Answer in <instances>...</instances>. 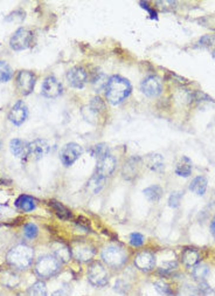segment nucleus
<instances>
[{"mask_svg": "<svg viewBox=\"0 0 215 296\" xmlns=\"http://www.w3.org/2000/svg\"><path fill=\"white\" fill-rule=\"evenodd\" d=\"M17 89L23 96H27L34 91L35 82H37V76L29 70H20L18 71L17 77Z\"/></svg>", "mask_w": 215, "mask_h": 296, "instance_id": "nucleus-7", "label": "nucleus"}, {"mask_svg": "<svg viewBox=\"0 0 215 296\" xmlns=\"http://www.w3.org/2000/svg\"><path fill=\"white\" fill-rule=\"evenodd\" d=\"M86 80H88V73L83 67L76 66V67H73L71 69L68 70L67 81L74 88H83L86 86Z\"/></svg>", "mask_w": 215, "mask_h": 296, "instance_id": "nucleus-13", "label": "nucleus"}, {"mask_svg": "<svg viewBox=\"0 0 215 296\" xmlns=\"http://www.w3.org/2000/svg\"><path fill=\"white\" fill-rule=\"evenodd\" d=\"M0 149H1V142H0Z\"/></svg>", "mask_w": 215, "mask_h": 296, "instance_id": "nucleus-44", "label": "nucleus"}, {"mask_svg": "<svg viewBox=\"0 0 215 296\" xmlns=\"http://www.w3.org/2000/svg\"><path fill=\"white\" fill-rule=\"evenodd\" d=\"M49 149V144L47 143V140L41 138L34 139L29 143V156L33 159L39 160L48 154Z\"/></svg>", "mask_w": 215, "mask_h": 296, "instance_id": "nucleus-17", "label": "nucleus"}, {"mask_svg": "<svg viewBox=\"0 0 215 296\" xmlns=\"http://www.w3.org/2000/svg\"><path fill=\"white\" fill-rule=\"evenodd\" d=\"M89 110L95 115H100V114L106 112V103L101 97L95 96L89 103Z\"/></svg>", "mask_w": 215, "mask_h": 296, "instance_id": "nucleus-30", "label": "nucleus"}, {"mask_svg": "<svg viewBox=\"0 0 215 296\" xmlns=\"http://www.w3.org/2000/svg\"><path fill=\"white\" fill-rule=\"evenodd\" d=\"M211 271L210 268H208V266L204 264H198L196 266H194L192 269L193 279L198 281V282H204V281H206Z\"/></svg>", "mask_w": 215, "mask_h": 296, "instance_id": "nucleus-26", "label": "nucleus"}, {"mask_svg": "<svg viewBox=\"0 0 215 296\" xmlns=\"http://www.w3.org/2000/svg\"><path fill=\"white\" fill-rule=\"evenodd\" d=\"M143 192H144L146 199H148L149 202L156 203L161 198V196H163V188H161L159 185H151V186L146 187Z\"/></svg>", "mask_w": 215, "mask_h": 296, "instance_id": "nucleus-27", "label": "nucleus"}, {"mask_svg": "<svg viewBox=\"0 0 215 296\" xmlns=\"http://www.w3.org/2000/svg\"><path fill=\"white\" fill-rule=\"evenodd\" d=\"M177 268H178L177 262L167 261V262H164V264L160 266L159 273L165 276V275H170V274H172L174 271H177Z\"/></svg>", "mask_w": 215, "mask_h": 296, "instance_id": "nucleus-37", "label": "nucleus"}, {"mask_svg": "<svg viewBox=\"0 0 215 296\" xmlns=\"http://www.w3.org/2000/svg\"><path fill=\"white\" fill-rule=\"evenodd\" d=\"M28 116V108L23 101H18L8 113V119L14 125H22Z\"/></svg>", "mask_w": 215, "mask_h": 296, "instance_id": "nucleus-15", "label": "nucleus"}, {"mask_svg": "<svg viewBox=\"0 0 215 296\" xmlns=\"http://www.w3.org/2000/svg\"><path fill=\"white\" fill-rule=\"evenodd\" d=\"M52 296H70V294H69V292L67 291V289L62 288V289H59V291L54 292Z\"/></svg>", "mask_w": 215, "mask_h": 296, "instance_id": "nucleus-41", "label": "nucleus"}, {"mask_svg": "<svg viewBox=\"0 0 215 296\" xmlns=\"http://www.w3.org/2000/svg\"><path fill=\"white\" fill-rule=\"evenodd\" d=\"M144 163L152 171L161 172L165 167V161L160 154H150L144 158Z\"/></svg>", "mask_w": 215, "mask_h": 296, "instance_id": "nucleus-21", "label": "nucleus"}, {"mask_svg": "<svg viewBox=\"0 0 215 296\" xmlns=\"http://www.w3.org/2000/svg\"><path fill=\"white\" fill-rule=\"evenodd\" d=\"M108 80H109V79H108L106 74L97 73L96 75H95L91 79V83H92V86L95 87V89H96V91H101V89H103V88L106 89Z\"/></svg>", "mask_w": 215, "mask_h": 296, "instance_id": "nucleus-34", "label": "nucleus"}, {"mask_svg": "<svg viewBox=\"0 0 215 296\" xmlns=\"http://www.w3.org/2000/svg\"><path fill=\"white\" fill-rule=\"evenodd\" d=\"M140 89H142L143 94H145L146 96L157 97L163 91V82H161L159 77L150 75L142 81Z\"/></svg>", "mask_w": 215, "mask_h": 296, "instance_id": "nucleus-10", "label": "nucleus"}, {"mask_svg": "<svg viewBox=\"0 0 215 296\" xmlns=\"http://www.w3.org/2000/svg\"><path fill=\"white\" fill-rule=\"evenodd\" d=\"M131 91L132 87L129 80L119 75H112L109 77L106 86V97L108 102L116 106L127 100L131 94Z\"/></svg>", "mask_w": 215, "mask_h": 296, "instance_id": "nucleus-1", "label": "nucleus"}, {"mask_svg": "<svg viewBox=\"0 0 215 296\" xmlns=\"http://www.w3.org/2000/svg\"><path fill=\"white\" fill-rule=\"evenodd\" d=\"M142 158L131 157L124 163L123 169H122V175L127 181H133L138 176L142 169Z\"/></svg>", "mask_w": 215, "mask_h": 296, "instance_id": "nucleus-16", "label": "nucleus"}, {"mask_svg": "<svg viewBox=\"0 0 215 296\" xmlns=\"http://www.w3.org/2000/svg\"><path fill=\"white\" fill-rule=\"evenodd\" d=\"M88 281L91 286L102 288L109 282V273L101 262H92L88 268Z\"/></svg>", "mask_w": 215, "mask_h": 296, "instance_id": "nucleus-5", "label": "nucleus"}, {"mask_svg": "<svg viewBox=\"0 0 215 296\" xmlns=\"http://www.w3.org/2000/svg\"><path fill=\"white\" fill-rule=\"evenodd\" d=\"M61 268L62 264L53 254L39 258L34 266L35 274L41 279H50V277L55 276L61 272Z\"/></svg>", "mask_w": 215, "mask_h": 296, "instance_id": "nucleus-3", "label": "nucleus"}, {"mask_svg": "<svg viewBox=\"0 0 215 296\" xmlns=\"http://www.w3.org/2000/svg\"><path fill=\"white\" fill-rule=\"evenodd\" d=\"M212 56H213V59L215 60V48L213 49V52H212Z\"/></svg>", "mask_w": 215, "mask_h": 296, "instance_id": "nucleus-43", "label": "nucleus"}, {"mask_svg": "<svg viewBox=\"0 0 215 296\" xmlns=\"http://www.w3.org/2000/svg\"><path fill=\"white\" fill-rule=\"evenodd\" d=\"M116 169V158L112 155H108V156L101 158L97 160V166H96V172L94 175L98 176L100 178L106 179L109 176H111V173L115 171Z\"/></svg>", "mask_w": 215, "mask_h": 296, "instance_id": "nucleus-14", "label": "nucleus"}, {"mask_svg": "<svg viewBox=\"0 0 215 296\" xmlns=\"http://www.w3.org/2000/svg\"><path fill=\"white\" fill-rule=\"evenodd\" d=\"M23 234L28 239H35L39 234V228L34 223H27L23 226Z\"/></svg>", "mask_w": 215, "mask_h": 296, "instance_id": "nucleus-35", "label": "nucleus"}, {"mask_svg": "<svg viewBox=\"0 0 215 296\" xmlns=\"http://www.w3.org/2000/svg\"><path fill=\"white\" fill-rule=\"evenodd\" d=\"M213 40H214L213 35H205V37L200 39L199 44L200 46H211V45L213 44Z\"/></svg>", "mask_w": 215, "mask_h": 296, "instance_id": "nucleus-40", "label": "nucleus"}, {"mask_svg": "<svg viewBox=\"0 0 215 296\" xmlns=\"http://www.w3.org/2000/svg\"><path fill=\"white\" fill-rule=\"evenodd\" d=\"M214 294H215V289H214Z\"/></svg>", "mask_w": 215, "mask_h": 296, "instance_id": "nucleus-46", "label": "nucleus"}, {"mask_svg": "<svg viewBox=\"0 0 215 296\" xmlns=\"http://www.w3.org/2000/svg\"><path fill=\"white\" fill-rule=\"evenodd\" d=\"M16 207L18 210L22 211V212H32L37 208V200H35L33 197L27 196V194H22L19 196L14 203Z\"/></svg>", "mask_w": 215, "mask_h": 296, "instance_id": "nucleus-20", "label": "nucleus"}, {"mask_svg": "<svg viewBox=\"0 0 215 296\" xmlns=\"http://www.w3.org/2000/svg\"><path fill=\"white\" fill-rule=\"evenodd\" d=\"M18 296H25V295H22V294H20V295H18Z\"/></svg>", "mask_w": 215, "mask_h": 296, "instance_id": "nucleus-45", "label": "nucleus"}, {"mask_svg": "<svg viewBox=\"0 0 215 296\" xmlns=\"http://www.w3.org/2000/svg\"><path fill=\"white\" fill-rule=\"evenodd\" d=\"M207 179H206L204 176H199V177H195L191 182L190 190L195 193L196 196H204L206 193V190H207Z\"/></svg>", "mask_w": 215, "mask_h": 296, "instance_id": "nucleus-24", "label": "nucleus"}, {"mask_svg": "<svg viewBox=\"0 0 215 296\" xmlns=\"http://www.w3.org/2000/svg\"><path fill=\"white\" fill-rule=\"evenodd\" d=\"M153 287H154V289H156V291L159 293L160 295L171 296L173 294L172 288L170 287L169 283L165 282V281H163V280L156 281V282L153 283Z\"/></svg>", "mask_w": 215, "mask_h": 296, "instance_id": "nucleus-33", "label": "nucleus"}, {"mask_svg": "<svg viewBox=\"0 0 215 296\" xmlns=\"http://www.w3.org/2000/svg\"><path fill=\"white\" fill-rule=\"evenodd\" d=\"M211 232L215 239V215H214L213 219H212V223H211Z\"/></svg>", "mask_w": 215, "mask_h": 296, "instance_id": "nucleus-42", "label": "nucleus"}, {"mask_svg": "<svg viewBox=\"0 0 215 296\" xmlns=\"http://www.w3.org/2000/svg\"><path fill=\"white\" fill-rule=\"evenodd\" d=\"M192 170H193L192 160L186 156L181 157L177 163V166H175V173H177L179 177H184V178L190 177L191 173H192Z\"/></svg>", "mask_w": 215, "mask_h": 296, "instance_id": "nucleus-22", "label": "nucleus"}, {"mask_svg": "<svg viewBox=\"0 0 215 296\" xmlns=\"http://www.w3.org/2000/svg\"><path fill=\"white\" fill-rule=\"evenodd\" d=\"M181 261L188 268H193L200 261V254L193 248H186L181 254Z\"/></svg>", "mask_w": 215, "mask_h": 296, "instance_id": "nucleus-23", "label": "nucleus"}, {"mask_svg": "<svg viewBox=\"0 0 215 296\" xmlns=\"http://www.w3.org/2000/svg\"><path fill=\"white\" fill-rule=\"evenodd\" d=\"M7 264L16 269H27L33 264L34 259V250L25 244L14 246L7 253Z\"/></svg>", "mask_w": 215, "mask_h": 296, "instance_id": "nucleus-2", "label": "nucleus"}, {"mask_svg": "<svg viewBox=\"0 0 215 296\" xmlns=\"http://www.w3.org/2000/svg\"><path fill=\"white\" fill-rule=\"evenodd\" d=\"M13 77V70L6 61H0V82H7Z\"/></svg>", "mask_w": 215, "mask_h": 296, "instance_id": "nucleus-31", "label": "nucleus"}, {"mask_svg": "<svg viewBox=\"0 0 215 296\" xmlns=\"http://www.w3.org/2000/svg\"><path fill=\"white\" fill-rule=\"evenodd\" d=\"M10 150L12 155L18 158H26L29 156V143L20 138H14L10 142Z\"/></svg>", "mask_w": 215, "mask_h": 296, "instance_id": "nucleus-18", "label": "nucleus"}, {"mask_svg": "<svg viewBox=\"0 0 215 296\" xmlns=\"http://www.w3.org/2000/svg\"><path fill=\"white\" fill-rule=\"evenodd\" d=\"M104 181H106V179H102L98 177V176L94 175L90 178V181L88 182V190L91 191L92 193H98L101 190H102Z\"/></svg>", "mask_w": 215, "mask_h": 296, "instance_id": "nucleus-32", "label": "nucleus"}, {"mask_svg": "<svg viewBox=\"0 0 215 296\" xmlns=\"http://www.w3.org/2000/svg\"><path fill=\"white\" fill-rule=\"evenodd\" d=\"M133 264L142 272H151L156 267V256L150 250H142L134 256Z\"/></svg>", "mask_w": 215, "mask_h": 296, "instance_id": "nucleus-12", "label": "nucleus"}, {"mask_svg": "<svg viewBox=\"0 0 215 296\" xmlns=\"http://www.w3.org/2000/svg\"><path fill=\"white\" fill-rule=\"evenodd\" d=\"M102 261L106 264L108 267L112 269H118L127 264L128 261V253L123 247L111 245L108 246L102 250L101 254Z\"/></svg>", "mask_w": 215, "mask_h": 296, "instance_id": "nucleus-4", "label": "nucleus"}, {"mask_svg": "<svg viewBox=\"0 0 215 296\" xmlns=\"http://www.w3.org/2000/svg\"><path fill=\"white\" fill-rule=\"evenodd\" d=\"M139 5H142V7L144 8V10H146L149 12V14H150V18L151 19H157V12L153 10V8H151L150 6H149V2L148 1H140Z\"/></svg>", "mask_w": 215, "mask_h": 296, "instance_id": "nucleus-39", "label": "nucleus"}, {"mask_svg": "<svg viewBox=\"0 0 215 296\" xmlns=\"http://www.w3.org/2000/svg\"><path fill=\"white\" fill-rule=\"evenodd\" d=\"M71 256L79 262H89L95 255V248L86 241L77 240L70 248Z\"/></svg>", "mask_w": 215, "mask_h": 296, "instance_id": "nucleus-6", "label": "nucleus"}, {"mask_svg": "<svg viewBox=\"0 0 215 296\" xmlns=\"http://www.w3.org/2000/svg\"><path fill=\"white\" fill-rule=\"evenodd\" d=\"M27 293H28V296H47V294H48L46 283H44V281L41 280L33 283L28 288Z\"/></svg>", "mask_w": 215, "mask_h": 296, "instance_id": "nucleus-28", "label": "nucleus"}, {"mask_svg": "<svg viewBox=\"0 0 215 296\" xmlns=\"http://www.w3.org/2000/svg\"><path fill=\"white\" fill-rule=\"evenodd\" d=\"M64 91V87L55 76H47L41 87V94L47 98H56Z\"/></svg>", "mask_w": 215, "mask_h": 296, "instance_id": "nucleus-11", "label": "nucleus"}, {"mask_svg": "<svg viewBox=\"0 0 215 296\" xmlns=\"http://www.w3.org/2000/svg\"><path fill=\"white\" fill-rule=\"evenodd\" d=\"M144 241H145V238H144V235L142 234V233L133 232L129 235V244L132 247L137 248V247L143 246V245H144Z\"/></svg>", "mask_w": 215, "mask_h": 296, "instance_id": "nucleus-36", "label": "nucleus"}, {"mask_svg": "<svg viewBox=\"0 0 215 296\" xmlns=\"http://www.w3.org/2000/svg\"><path fill=\"white\" fill-rule=\"evenodd\" d=\"M53 255L55 256L61 264H64V262H68L70 260L71 250L64 242L56 241L55 244L53 245Z\"/></svg>", "mask_w": 215, "mask_h": 296, "instance_id": "nucleus-19", "label": "nucleus"}, {"mask_svg": "<svg viewBox=\"0 0 215 296\" xmlns=\"http://www.w3.org/2000/svg\"><path fill=\"white\" fill-rule=\"evenodd\" d=\"M181 198H183V193L181 192H173L169 198V206L172 208H177L180 205Z\"/></svg>", "mask_w": 215, "mask_h": 296, "instance_id": "nucleus-38", "label": "nucleus"}, {"mask_svg": "<svg viewBox=\"0 0 215 296\" xmlns=\"http://www.w3.org/2000/svg\"><path fill=\"white\" fill-rule=\"evenodd\" d=\"M83 149L77 143H67L60 152V159L64 166H71L79 158L82 156Z\"/></svg>", "mask_w": 215, "mask_h": 296, "instance_id": "nucleus-9", "label": "nucleus"}, {"mask_svg": "<svg viewBox=\"0 0 215 296\" xmlns=\"http://www.w3.org/2000/svg\"><path fill=\"white\" fill-rule=\"evenodd\" d=\"M89 152H90L91 156L94 158H96L97 160L101 159V158L108 156V155H110L109 146H108L106 143H100V144L91 146V148L89 149Z\"/></svg>", "mask_w": 215, "mask_h": 296, "instance_id": "nucleus-29", "label": "nucleus"}, {"mask_svg": "<svg viewBox=\"0 0 215 296\" xmlns=\"http://www.w3.org/2000/svg\"><path fill=\"white\" fill-rule=\"evenodd\" d=\"M50 207L53 208V211L55 212V214L58 215L61 220H70L73 218L71 211L69 208L65 207L64 205H62L61 203L56 202V200H50Z\"/></svg>", "mask_w": 215, "mask_h": 296, "instance_id": "nucleus-25", "label": "nucleus"}, {"mask_svg": "<svg viewBox=\"0 0 215 296\" xmlns=\"http://www.w3.org/2000/svg\"><path fill=\"white\" fill-rule=\"evenodd\" d=\"M32 40H33V33L29 31V29L22 27V28L17 29V31L14 32V34L11 37L10 46L12 49L19 52V50L28 48V47L31 46Z\"/></svg>", "mask_w": 215, "mask_h": 296, "instance_id": "nucleus-8", "label": "nucleus"}]
</instances>
